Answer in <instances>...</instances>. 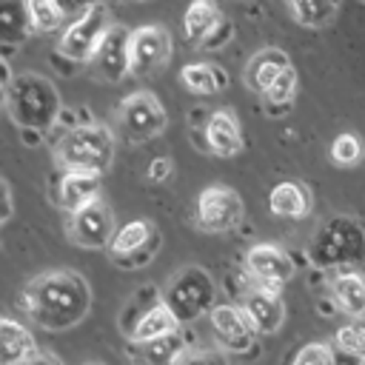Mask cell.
Masks as SVG:
<instances>
[{
  "mask_svg": "<svg viewBox=\"0 0 365 365\" xmlns=\"http://www.w3.org/2000/svg\"><path fill=\"white\" fill-rule=\"evenodd\" d=\"M23 308L29 319L46 331H68L86 319L91 308V288L77 271H46L26 285Z\"/></svg>",
  "mask_w": 365,
  "mask_h": 365,
  "instance_id": "1",
  "label": "cell"
},
{
  "mask_svg": "<svg viewBox=\"0 0 365 365\" xmlns=\"http://www.w3.org/2000/svg\"><path fill=\"white\" fill-rule=\"evenodd\" d=\"M6 108L23 131H34V134L51 128L63 114L60 94L54 83L43 74L11 77L6 86Z\"/></svg>",
  "mask_w": 365,
  "mask_h": 365,
  "instance_id": "2",
  "label": "cell"
},
{
  "mask_svg": "<svg viewBox=\"0 0 365 365\" xmlns=\"http://www.w3.org/2000/svg\"><path fill=\"white\" fill-rule=\"evenodd\" d=\"M54 157L66 171H83V174L103 177L114 163V137L106 125L80 123L57 140Z\"/></svg>",
  "mask_w": 365,
  "mask_h": 365,
  "instance_id": "3",
  "label": "cell"
},
{
  "mask_svg": "<svg viewBox=\"0 0 365 365\" xmlns=\"http://www.w3.org/2000/svg\"><path fill=\"white\" fill-rule=\"evenodd\" d=\"M308 259L317 268L345 271L365 262V228L351 217H331L319 225L308 245Z\"/></svg>",
  "mask_w": 365,
  "mask_h": 365,
  "instance_id": "4",
  "label": "cell"
},
{
  "mask_svg": "<svg viewBox=\"0 0 365 365\" xmlns=\"http://www.w3.org/2000/svg\"><path fill=\"white\" fill-rule=\"evenodd\" d=\"M214 299H217V285L202 265H185L171 277V282L163 291V302L171 308V314L180 322H191L200 319L202 314H211L217 305Z\"/></svg>",
  "mask_w": 365,
  "mask_h": 365,
  "instance_id": "5",
  "label": "cell"
},
{
  "mask_svg": "<svg viewBox=\"0 0 365 365\" xmlns=\"http://www.w3.org/2000/svg\"><path fill=\"white\" fill-rule=\"evenodd\" d=\"M242 214H245L242 197L228 185H208L197 194L194 217L197 225L208 234H225L237 228L242 222Z\"/></svg>",
  "mask_w": 365,
  "mask_h": 365,
  "instance_id": "6",
  "label": "cell"
},
{
  "mask_svg": "<svg viewBox=\"0 0 365 365\" xmlns=\"http://www.w3.org/2000/svg\"><path fill=\"white\" fill-rule=\"evenodd\" d=\"M165 123H168L165 108L151 91H137L125 97L117 108V125L131 143H145L157 137L165 128Z\"/></svg>",
  "mask_w": 365,
  "mask_h": 365,
  "instance_id": "7",
  "label": "cell"
},
{
  "mask_svg": "<svg viewBox=\"0 0 365 365\" xmlns=\"http://www.w3.org/2000/svg\"><path fill=\"white\" fill-rule=\"evenodd\" d=\"M108 26H111V23H108V11H106L103 3L94 6V9H88L86 14L68 20V26H66L63 34H60L57 54L66 57V60H71V63H86V60H91L97 43H100L103 34L108 31Z\"/></svg>",
  "mask_w": 365,
  "mask_h": 365,
  "instance_id": "8",
  "label": "cell"
},
{
  "mask_svg": "<svg viewBox=\"0 0 365 365\" xmlns=\"http://www.w3.org/2000/svg\"><path fill=\"white\" fill-rule=\"evenodd\" d=\"M171 34L163 26H140L128 31V74H157L171 60Z\"/></svg>",
  "mask_w": 365,
  "mask_h": 365,
  "instance_id": "9",
  "label": "cell"
},
{
  "mask_svg": "<svg viewBox=\"0 0 365 365\" xmlns=\"http://www.w3.org/2000/svg\"><path fill=\"white\" fill-rule=\"evenodd\" d=\"M157 242H160V237H157V228L151 220H131L125 225H117V231L108 242V254L117 265L137 268L154 257Z\"/></svg>",
  "mask_w": 365,
  "mask_h": 365,
  "instance_id": "10",
  "label": "cell"
},
{
  "mask_svg": "<svg viewBox=\"0 0 365 365\" xmlns=\"http://www.w3.org/2000/svg\"><path fill=\"white\" fill-rule=\"evenodd\" d=\"M114 231H117V222H114V214H111V208L103 197L83 205L68 220V237L80 248H91V251L108 248Z\"/></svg>",
  "mask_w": 365,
  "mask_h": 365,
  "instance_id": "11",
  "label": "cell"
},
{
  "mask_svg": "<svg viewBox=\"0 0 365 365\" xmlns=\"http://www.w3.org/2000/svg\"><path fill=\"white\" fill-rule=\"evenodd\" d=\"M245 271L254 279L257 288L279 291L291 277H294V259L271 242H257L245 254Z\"/></svg>",
  "mask_w": 365,
  "mask_h": 365,
  "instance_id": "12",
  "label": "cell"
},
{
  "mask_svg": "<svg viewBox=\"0 0 365 365\" xmlns=\"http://www.w3.org/2000/svg\"><path fill=\"white\" fill-rule=\"evenodd\" d=\"M208 322H211L214 339L220 342V351L242 354L254 345V339L259 334L254 328V322L248 319V314L237 305H214V311L208 314Z\"/></svg>",
  "mask_w": 365,
  "mask_h": 365,
  "instance_id": "13",
  "label": "cell"
},
{
  "mask_svg": "<svg viewBox=\"0 0 365 365\" xmlns=\"http://www.w3.org/2000/svg\"><path fill=\"white\" fill-rule=\"evenodd\" d=\"M88 63L94 66L97 77L108 83H120L128 74V31L120 26H108Z\"/></svg>",
  "mask_w": 365,
  "mask_h": 365,
  "instance_id": "14",
  "label": "cell"
},
{
  "mask_svg": "<svg viewBox=\"0 0 365 365\" xmlns=\"http://www.w3.org/2000/svg\"><path fill=\"white\" fill-rule=\"evenodd\" d=\"M202 148L217 157H237L242 151V128L234 111L214 108L202 125Z\"/></svg>",
  "mask_w": 365,
  "mask_h": 365,
  "instance_id": "15",
  "label": "cell"
},
{
  "mask_svg": "<svg viewBox=\"0 0 365 365\" xmlns=\"http://www.w3.org/2000/svg\"><path fill=\"white\" fill-rule=\"evenodd\" d=\"M248 319L254 322V328L259 334H277L285 322V302L279 297V291H268V288H251L245 297H242V305H240Z\"/></svg>",
  "mask_w": 365,
  "mask_h": 365,
  "instance_id": "16",
  "label": "cell"
},
{
  "mask_svg": "<svg viewBox=\"0 0 365 365\" xmlns=\"http://www.w3.org/2000/svg\"><path fill=\"white\" fill-rule=\"evenodd\" d=\"M328 294L342 314H348L354 319L365 317V274L359 268L334 271L328 277Z\"/></svg>",
  "mask_w": 365,
  "mask_h": 365,
  "instance_id": "17",
  "label": "cell"
},
{
  "mask_svg": "<svg viewBox=\"0 0 365 365\" xmlns=\"http://www.w3.org/2000/svg\"><path fill=\"white\" fill-rule=\"evenodd\" d=\"M288 68H291V57H288L282 48L268 46V48L257 51V54L248 60V66H245V86L262 97V94L279 80V74L288 71Z\"/></svg>",
  "mask_w": 365,
  "mask_h": 365,
  "instance_id": "18",
  "label": "cell"
},
{
  "mask_svg": "<svg viewBox=\"0 0 365 365\" xmlns=\"http://www.w3.org/2000/svg\"><path fill=\"white\" fill-rule=\"evenodd\" d=\"M180 331V319L171 314V308L163 302V297L157 302H151L131 325V331L125 334L131 342H151V339H160V336H168V334H177Z\"/></svg>",
  "mask_w": 365,
  "mask_h": 365,
  "instance_id": "19",
  "label": "cell"
},
{
  "mask_svg": "<svg viewBox=\"0 0 365 365\" xmlns=\"http://www.w3.org/2000/svg\"><path fill=\"white\" fill-rule=\"evenodd\" d=\"M37 354L34 334L9 317H0V365H23Z\"/></svg>",
  "mask_w": 365,
  "mask_h": 365,
  "instance_id": "20",
  "label": "cell"
},
{
  "mask_svg": "<svg viewBox=\"0 0 365 365\" xmlns=\"http://www.w3.org/2000/svg\"><path fill=\"white\" fill-rule=\"evenodd\" d=\"M100 200V177L94 174H83V171H63L60 182H57V202L74 214L83 205Z\"/></svg>",
  "mask_w": 365,
  "mask_h": 365,
  "instance_id": "21",
  "label": "cell"
},
{
  "mask_svg": "<svg viewBox=\"0 0 365 365\" xmlns=\"http://www.w3.org/2000/svg\"><path fill=\"white\" fill-rule=\"evenodd\" d=\"M188 354L180 331L151 339V342H131V356L137 365H180L182 356Z\"/></svg>",
  "mask_w": 365,
  "mask_h": 365,
  "instance_id": "22",
  "label": "cell"
},
{
  "mask_svg": "<svg viewBox=\"0 0 365 365\" xmlns=\"http://www.w3.org/2000/svg\"><path fill=\"white\" fill-rule=\"evenodd\" d=\"M268 208L271 214L277 217H285V220H302L308 217L311 211V194L302 182H294V180H285V182H277L268 194Z\"/></svg>",
  "mask_w": 365,
  "mask_h": 365,
  "instance_id": "23",
  "label": "cell"
},
{
  "mask_svg": "<svg viewBox=\"0 0 365 365\" xmlns=\"http://www.w3.org/2000/svg\"><path fill=\"white\" fill-rule=\"evenodd\" d=\"M222 20H225V14L214 0H191L182 14V31L191 43L202 46Z\"/></svg>",
  "mask_w": 365,
  "mask_h": 365,
  "instance_id": "24",
  "label": "cell"
},
{
  "mask_svg": "<svg viewBox=\"0 0 365 365\" xmlns=\"http://www.w3.org/2000/svg\"><path fill=\"white\" fill-rule=\"evenodd\" d=\"M31 26L26 17V3L23 0H0V48H17L20 43L29 40Z\"/></svg>",
  "mask_w": 365,
  "mask_h": 365,
  "instance_id": "25",
  "label": "cell"
},
{
  "mask_svg": "<svg viewBox=\"0 0 365 365\" xmlns=\"http://www.w3.org/2000/svg\"><path fill=\"white\" fill-rule=\"evenodd\" d=\"M180 83L191 91V94H200V97H208V94H217L228 86V77L222 68L211 66V63H188L182 66L180 71Z\"/></svg>",
  "mask_w": 365,
  "mask_h": 365,
  "instance_id": "26",
  "label": "cell"
},
{
  "mask_svg": "<svg viewBox=\"0 0 365 365\" xmlns=\"http://www.w3.org/2000/svg\"><path fill=\"white\" fill-rule=\"evenodd\" d=\"M294 20L305 29H322L336 17L339 0H288Z\"/></svg>",
  "mask_w": 365,
  "mask_h": 365,
  "instance_id": "27",
  "label": "cell"
},
{
  "mask_svg": "<svg viewBox=\"0 0 365 365\" xmlns=\"http://www.w3.org/2000/svg\"><path fill=\"white\" fill-rule=\"evenodd\" d=\"M365 157V143L356 131H342L331 143V163L339 168H354Z\"/></svg>",
  "mask_w": 365,
  "mask_h": 365,
  "instance_id": "28",
  "label": "cell"
},
{
  "mask_svg": "<svg viewBox=\"0 0 365 365\" xmlns=\"http://www.w3.org/2000/svg\"><path fill=\"white\" fill-rule=\"evenodd\" d=\"M23 3H26L29 26H31V31H37V34L54 31V29H60L63 20H66L54 0H23Z\"/></svg>",
  "mask_w": 365,
  "mask_h": 365,
  "instance_id": "29",
  "label": "cell"
},
{
  "mask_svg": "<svg viewBox=\"0 0 365 365\" xmlns=\"http://www.w3.org/2000/svg\"><path fill=\"white\" fill-rule=\"evenodd\" d=\"M334 351L354 359H365V319H351L334 334Z\"/></svg>",
  "mask_w": 365,
  "mask_h": 365,
  "instance_id": "30",
  "label": "cell"
},
{
  "mask_svg": "<svg viewBox=\"0 0 365 365\" xmlns=\"http://www.w3.org/2000/svg\"><path fill=\"white\" fill-rule=\"evenodd\" d=\"M294 97H297V71H294V66H291V68L282 71L279 80L262 94V100H265V106H268L271 111H277V108H288Z\"/></svg>",
  "mask_w": 365,
  "mask_h": 365,
  "instance_id": "31",
  "label": "cell"
},
{
  "mask_svg": "<svg viewBox=\"0 0 365 365\" xmlns=\"http://www.w3.org/2000/svg\"><path fill=\"white\" fill-rule=\"evenodd\" d=\"M291 365H334V348L325 342H311L294 356Z\"/></svg>",
  "mask_w": 365,
  "mask_h": 365,
  "instance_id": "32",
  "label": "cell"
},
{
  "mask_svg": "<svg viewBox=\"0 0 365 365\" xmlns=\"http://www.w3.org/2000/svg\"><path fill=\"white\" fill-rule=\"evenodd\" d=\"M180 365H228V356L225 351L220 348H208V351H188L182 356Z\"/></svg>",
  "mask_w": 365,
  "mask_h": 365,
  "instance_id": "33",
  "label": "cell"
},
{
  "mask_svg": "<svg viewBox=\"0 0 365 365\" xmlns=\"http://www.w3.org/2000/svg\"><path fill=\"white\" fill-rule=\"evenodd\" d=\"M54 3H57V9L63 11V17H68V20H74V17L86 14L88 9L100 6V0H54Z\"/></svg>",
  "mask_w": 365,
  "mask_h": 365,
  "instance_id": "34",
  "label": "cell"
},
{
  "mask_svg": "<svg viewBox=\"0 0 365 365\" xmlns=\"http://www.w3.org/2000/svg\"><path fill=\"white\" fill-rule=\"evenodd\" d=\"M231 37H234V26H231L228 20H222V23H220V26L211 31V37H208V40H205L200 48H222V46H225Z\"/></svg>",
  "mask_w": 365,
  "mask_h": 365,
  "instance_id": "35",
  "label": "cell"
},
{
  "mask_svg": "<svg viewBox=\"0 0 365 365\" xmlns=\"http://www.w3.org/2000/svg\"><path fill=\"white\" fill-rule=\"evenodd\" d=\"M171 171H174V165H171V160H168V157H154L145 174H148V180H151V182H165V180L171 177Z\"/></svg>",
  "mask_w": 365,
  "mask_h": 365,
  "instance_id": "36",
  "label": "cell"
},
{
  "mask_svg": "<svg viewBox=\"0 0 365 365\" xmlns=\"http://www.w3.org/2000/svg\"><path fill=\"white\" fill-rule=\"evenodd\" d=\"M11 214H14V197H11L9 182L0 177V225H3V222H9V220H11Z\"/></svg>",
  "mask_w": 365,
  "mask_h": 365,
  "instance_id": "37",
  "label": "cell"
},
{
  "mask_svg": "<svg viewBox=\"0 0 365 365\" xmlns=\"http://www.w3.org/2000/svg\"><path fill=\"white\" fill-rule=\"evenodd\" d=\"M23 365H60V359H54V356H48V354H34L29 362H23Z\"/></svg>",
  "mask_w": 365,
  "mask_h": 365,
  "instance_id": "38",
  "label": "cell"
},
{
  "mask_svg": "<svg viewBox=\"0 0 365 365\" xmlns=\"http://www.w3.org/2000/svg\"><path fill=\"white\" fill-rule=\"evenodd\" d=\"M334 365H362V359H354V356H348V354L334 351Z\"/></svg>",
  "mask_w": 365,
  "mask_h": 365,
  "instance_id": "39",
  "label": "cell"
},
{
  "mask_svg": "<svg viewBox=\"0 0 365 365\" xmlns=\"http://www.w3.org/2000/svg\"><path fill=\"white\" fill-rule=\"evenodd\" d=\"M3 106H6V88L0 86V108H3Z\"/></svg>",
  "mask_w": 365,
  "mask_h": 365,
  "instance_id": "40",
  "label": "cell"
},
{
  "mask_svg": "<svg viewBox=\"0 0 365 365\" xmlns=\"http://www.w3.org/2000/svg\"><path fill=\"white\" fill-rule=\"evenodd\" d=\"M362 365H365V359H362Z\"/></svg>",
  "mask_w": 365,
  "mask_h": 365,
  "instance_id": "41",
  "label": "cell"
}]
</instances>
